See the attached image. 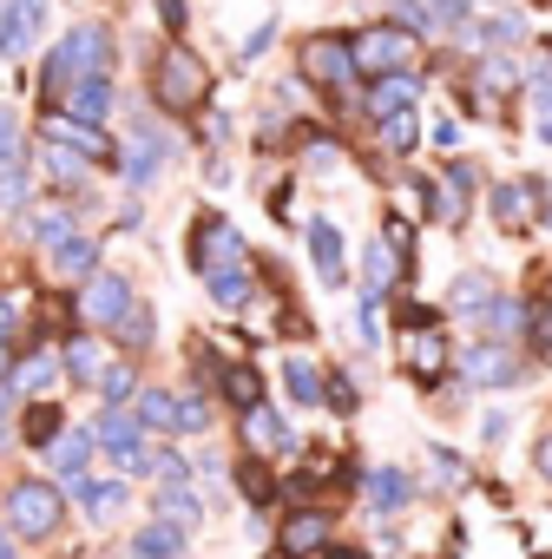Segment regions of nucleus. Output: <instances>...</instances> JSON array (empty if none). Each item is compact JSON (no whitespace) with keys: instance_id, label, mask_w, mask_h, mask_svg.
Masks as SVG:
<instances>
[{"instance_id":"1","label":"nucleus","mask_w":552,"mask_h":559,"mask_svg":"<svg viewBox=\"0 0 552 559\" xmlns=\"http://www.w3.org/2000/svg\"><path fill=\"white\" fill-rule=\"evenodd\" d=\"M112 73V27L106 21H80L40 67V93L47 99H67L80 80H106Z\"/></svg>"},{"instance_id":"2","label":"nucleus","mask_w":552,"mask_h":559,"mask_svg":"<svg viewBox=\"0 0 552 559\" xmlns=\"http://www.w3.org/2000/svg\"><path fill=\"white\" fill-rule=\"evenodd\" d=\"M0 526H8V539H53L67 526V493L47 474H21L0 500Z\"/></svg>"},{"instance_id":"3","label":"nucleus","mask_w":552,"mask_h":559,"mask_svg":"<svg viewBox=\"0 0 552 559\" xmlns=\"http://www.w3.org/2000/svg\"><path fill=\"white\" fill-rule=\"evenodd\" d=\"M152 99H158V112H197L204 99H211V67L191 53V47H158V60H152Z\"/></svg>"},{"instance_id":"4","label":"nucleus","mask_w":552,"mask_h":559,"mask_svg":"<svg viewBox=\"0 0 552 559\" xmlns=\"http://www.w3.org/2000/svg\"><path fill=\"white\" fill-rule=\"evenodd\" d=\"M415 53H421V40H415L408 27H395V21H375V27H362V34L349 40V60H356V73H369V80L408 73Z\"/></svg>"},{"instance_id":"5","label":"nucleus","mask_w":552,"mask_h":559,"mask_svg":"<svg viewBox=\"0 0 552 559\" xmlns=\"http://www.w3.org/2000/svg\"><path fill=\"white\" fill-rule=\"evenodd\" d=\"M191 257H197L204 276H217V270H250V250H243V237L230 230V217H197Z\"/></svg>"},{"instance_id":"6","label":"nucleus","mask_w":552,"mask_h":559,"mask_svg":"<svg viewBox=\"0 0 552 559\" xmlns=\"http://www.w3.org/2000/svg\"><path fill=\"white\" fill-rule=\"evenodd\" d=\"M329 507H290L284 513V526H276V552L284 559H310V552H323L329 546Z\"/></svg>"},{"instance_id":"7","label":"nucleus","mask_w":552,"mask_h":559,"mask_svg":"<svg viewBox=\"0 0 552 559\" xmlns=\"http://www.w3.org/2000/svg\"><path fill=\"white\" fill-rule=\"evenodd\" d=\"M139 297H132V284L119 270H106V276H86V290H80V317L93 323V330H112L125 310H132Z\"/></svg>"},{"instance_id":"8","label":"nucleus","mask_w":552,"mask_h":559,"mask_svg":"<svg viewBox=\"0 0 552 559\" xmlns=\"http://www.w3.org/2000/svg\"><path fill=\"white\" fill-rule=\"evenodd\" d=\"M460 376H467L473 389H513L526 369H519V356H513L506 343H473V349L460 356Z\"/></svg>"},{"instance_id":"9","label":"nucleus","mask_w":552,"mask_h":559,"mask_svg":"<svg viewBox=\"0 0 552 559\" xmlns=\"http://www.w3.org/2000/svg\"><path fill=\"white\" fill-rule=\"evenodd\" d=\"M40 454H47V480H53V487H73V480H86L93 435H86V428H60V435H53Z\"/></svg>"},{"instance_id":"10","label":"nucleus","mask_w":552,"mask_h":559,"mask_svg":"<svg viewBox=\"0 0 552 559\" xmlns=\"http://www.w3.org/2000/svg\"><path fill=\"white\" fill-rule=\"evenodd\" d=\"M303 73H310V80H323V86H349V80H356L349 40H336V34H316V40L303 47Z\"/></svg>"},{"instance_id":"11","label":"nucleus","mask_w":552,"mask_h":559,"mask_svg":"<svg viewBox=\"0 0 552 559\" xmlns=\"http://www.w3.org/2000/svg\"><path fill=\"white\" fill-rule=\"evenodd\" d=\"M60 106H67V119H73V126L99 132V126L112 119V106H119V93H112V73H106V80H80V86L60 99Z\"/></svg>"},{"instance_id":"12","label":"nucleus","mask_w":552,"mask_h":559,"mask_svg":"<svg viewBox=\"0 0 552 559\" xmlns=\"http://www.w3.org/2000/svg\"><path fill=\"white\" fill-rule=\"evenodd\" d=\"M539 204H545V185L532 178V185H493V217H500V230H526V224H539Z\"/></svg>"},{"instance_id":"13","label":"nucleus","mask_w":552,"mask_h":559,"mask_svg":"<svg viewBox=\"0 0 552 559\" xmlns=\"http://www.w3.org/2000/svg\"><path fill=\"white\" fill-rule=\"evenodd\" d=\"M73 493H80V507H86V520L93 526H112L119 513H125V500H132V487L119 480V474H86V480H73Z\"/></svg>"},{"instance_id":"14","label":"nucleus","mask_w":552,"mask_h":559,"mask_svg":"<svg viewBox=\"0 0 552 559\" xmlns=\"http://www.w3.org/2000/svg\"><path fill=\"white\" fill-rule=\"evenodd\" d=\"M243 441H250V461H263V454H284L297 435H290V421L276 415L269 402H256V408L243 415Z\"/></svg>"},{"instance_id":"15","label":"nucleus","mask_w":552,"mask_h":559,"mask_svg":"<svg viewBox=\"0 0 552 559\" xmlns=\"http://www.w3.org/2000/svg\"><path fill=\"white\" fill-rule=\"evenodd\" d=\"M152 520H158V526H171V533H184V539H191V533H197V526H204V500H197V493H191V487H158V493H152Z\"/></svg>"},{"instance_id":"16","label":"nucleus","mask_w":552,"mask_h":559,"mask_svg":"<svg viewBox=\"0 0 552 559\" xmlns=\"http://www.w3.org/2000/svg\"><path fill=\"white\" fill-rule=\"evenodd\" d=\"M447 362H454V349H447L441 330H408V376L415 382H441Z\"/></svg>"},{"instance_id":"17","label":"nucleus","mask_w":552,"mask_h":559,"mask_svg":"<svg viewBox=\"0 0 552 559\" xmlns=\"http://www.w3.org/2000/svg\"><path fill=\"white\" fill-rule=\"evenodd\" d=\"M421 106V80L415 73H388L369 86V119H395V112H415Z\"/></svg>"},{"instance_id":"18","label":"nucleus","mask_w":552,"mask_h":559,"mask_svg":"<svg viewBox=\"0 0 552 559\" xmlns=\"http://www.w3.org/2000/svg\"><path fill=\"white\" fill-rule=\"evenodd\" d=\"M362 487H369V507L375 513H401L415 500V474H401V467H369Z\"/></svg>"},{"instance_id":"19","label":"nucleus","mask_w":552,"mask_h":559,"mask_svg":"<svg viewBox=\"0 0 552 559\" xmlns=\"http://www.w3.org/2000/svg\"><path fill=\"white\" fill-rule=\"evenodd\" d=\"M217 395L250 415V408L263 402V369H250V362H217Z\"/></svg>"},{"instance_id":"20","label":"nucleus","mask_w":552,"mask_h":559,"mask_svg":"<svg viewBox=\"0 0 552 559\" xmlns=\"http://www.w3.org/2000/svg\"><path fill=\"white\" fill-rule=\"evenodd\" d=\"M86 435H93V448H106V454H125V448L145 441L139 421H132V408H99V421H93Z\"/></svg>"},{"instance_id":"21","label":"nucleus","mask_w":552,"mask_h":559,"mask_svg":"<svg viewBox=\"0 0 552 559\" xmlns=\"http://www.w3.org/2000/svg\"><path fill=\"white\" fill-rule=\"evenodd\" d=\"M310 257H316V276L323 284H343V237L329 217H310Z\"/></svg>"},{"instance_id":"22","label":"nucleus","mask_w":552,"mask_h":559,"mask_svg":"<svg viewBox=\"0 0 552 559\" xmlns=\"http://www.w3.org/2000/svg\"><path fill=\"white\" fill-rule=\"evenodd\" d=\"M60 362H67V376H73V382H86V389H93V382L106 376V349H99L93 336H67Z\"/></svg>"},{"instance_id":"23","label":"nucleus","mask_w":552,"mask_h":559,"mask_svg":"<svg viewBox=\"0 0 552 559\" xmlns=\"http://www.w3.org/2000/svg\"><path fill=\"white\" fill-rule=\"evenodd\" d=\"M284 389H290L297 408H323V369H316L310 356H290V362H284Z\"/></svg>"},{"instance_id":"24","label":"nucleus","mask_w":552,"mask_h":559,"mask_svg":"<svg viewBox=\"0 0 552 559\" xmlns=\"http://www.w3.org/2000/svg\"><path fill=\"white\" fill-rule=\"evenodd\" d=\"M487 304H493V276L460 270V276H454V290H447V310H454V317H473V310H487Z\"/></svg>"},{"instance_id":"25","label":"nucleus","mask_w":552,"mask_h":559,"mask_svg":"<svg viewBox=\"0 0 552 559\" xmlns=\"http://www.w3.org/2000/svg\"><path fill=\"white\" fill-rule=\"evenodd\" d=\"M60 428H67V408H60V402H34V408L21 415V428H14V435H21L27 448H47Z\"/></svg>"},{"instance_id":"26","label":"nucleus","mask_w":552,"mask_h":559,"mask_svg":"<svg viewBox=\"0 0 552 559\" xmlns=\"http://www.w3.org/2000/svg\"><path fill=\"white\" fill-rule=\"evenodd\" d=\"M184 552V533H171V526H139L132 533V546H125V559H178Z\"/></svg>"},{"instance_id":"27","label":"nucleus","mask_w":552,"mask_h":559,"mask_svg":"<svg viewBox=\"0 0 552 559\" xmlns=\"http://www.w3.org/2000/svg\"><path fill=\"white\" fill-rule=\"evenodd\" d=\"M53 369H60V356H53V349H27V356H21V369H14V382H8V389H14V395H40V389H47V382H53Z\"/></svg>"},{"instance_id":"28","label":"nucleus","mask_w":552,"mask_h":559,"mask_svg":"<svg viewBox=\"0 0 552 559\" xmlns=\"http://www.w3.org/2000/svg\"><path fill=\"white\" fill-rule=\"evenodd\" d=\"M171 389H139V408H132V421H139V435H171Z\"/></svg>"},{"instance_id":"29","label":"nucleus","mask_w":552,"mask_h":559,"mask_svg":"<svg viewBox=\"0 0 552 559\" xmlns=\"http://www.w3.org/2000/svg\"><path fill=\"white\" fill-rule=\"evenodd\" d=\"M237 487H243V500H250V507H269L276 493H284V480H276L263 461H237Z\"/></svg>"},{"instance_id":"30","label":"nucleus","mask_w":552,"mask_h":559,"mask_svg":"<svg viewBox=\"0 0 552 559\" xmlns=\"http://www.w3.org/2000/svg\"><path fill=\"white\" fill-rule=\"evenodd\" d=\"M93 263H99V243H93V237H67V243L53 250V270H60V276H80V284L93 276Z\"/></svg>"},{"instance_id":"31","label":"nucleus","mask_w":552,"mask_h":559,"mask_svg":"<svg viewBox=\"0 0 552 559\" xmlns=\"http://www.w3.org/2000/svg\"><path fill=\"white\" fill-rule=\"evenodd\" d=\"M27 191H34V178H27V152H21L0 165V211H27Z\"/></svg>"},{"instance_id":"32","label":"nucleus","mask_w":552,"mask_h":559,"mask_svg":"<svg viewBox=\"0 0 552 559\" xmlns=\"http://www.w3.org/2000/svg\"><path fill=\"white\" fill-rule=\"evenodd\" d=\"M93 389H99V408H125V395H139V376L125 362H106V376Z\"/></svg>"},{"instance_id":"33","label":"nucleus","mask_w":552,"mask_h":559,"mask_svg":"<svg viewBox=\"0 0 552 559\" xmlns=\"http://www.w3.org/2000/svg\"><path fill=\"white\" fill-rule=\"evenodd\" d=\"M204 284H211V304H224V310L250 304V270H217V276H204Z\"/></svg>"},{"instance_id":"34","label":"nucleus","mask_w":552,"mask_h":559,"mask_svg":"<svg viewBox=\"0 0 552 559\" xmlns=\"http://www.w3.org/2000/svg\"><path fill=\"white\" fill-rule=\"evenodd\" d=\"M67 237H73V211H60V204H47V211L34 217V243H40V250H60Z\"/></svg>"},{"instance_id":"35","label":"nucleus","mask_w":552,"mask_h":559,"mask_svg":"<svg viewBox=\"0 0 552 559\" xmlns=\"http://www.w3.org/2000/svg\"><path fill=\"white\" fill-rule=\"evenodd\" d=\"M211 428V402L204 395H178L171 402V435H204Z\"/></svg>"},{"instance_id":"36","label":"nucleus","mask_w":552,"mask_h":559,"mask_svg":"<svg viewBox=\"0 0 552 559\" xmlns=\"http://www.w3.org/2000/svg\"><path fill=\"white\" fill-rule=\"evenodd\" d=\"M152 480H158V487H191V461L158 441V448H152Z\"/></svg>"},{"instance_id":"37","label":"nucleus","mask_w":552,"mask_h":559,"mask_svg":"<svg viewBox=\"0 0 552 559\" xmlns=\"http://www.w3.org/2000/svg\"><path fill=\"white\" fill-rule=\"evenodd\" d=\"M40 171H47V185H60V191H80V185H86V165H80L73 152H47Z\"/></svg>"},{"instance_id":"38","label":"nucleus","mask_w":552,"mask_h":559,"mask_svg":"<svg viewBox=\"0 0 552 559\" xmlns=\"http://www.w3.org/2000/svg\"><path fill=\"white\" fill-rule=\"evenodd\" d=\"M415 191H421V204H428V217H434V224H454V217H460V204H454L434 178H421V171H415Z\"/></svg>"},{"instance_id":"39","label":"nucleus","mask_w":552,"mask_h":559,"mask_svg":"<svg viewBox=\"0 0 552 559\" xmlns=\"http://www.w3.org/2000/svg\"><path fill=\"white\" fill-rule=\"evenodd\" d=\"M112 330H119V343H132V349H145V343H152V310H145V304H132V310H125V317H119Z\"/></svg>"},{"instance_id":"40","label":"nucleus","mask_w":552,"mask_h":559,"mask_svg":"<svg viewBox=\"0 0 552 559\" xmlns=\"http://www.w3.org/2000/svg\"><path fill=\"white\" fill-rule=\"evenodd\" d=\"M382 139H388L395 152H408V145L421 139V112H395V119H382Z\"/></svg>"},{"instance_id":"41","label":"nucleus","mask_w":552,"mask_h":559,"mask_svg":"<svg viewBox=\"0 0 552 559\" xmlns=\"http://www.w3.org/2000/svg\"><path fill=\"white\" fill-rule=\"evenodd\" d=\"M480 317H487V330H500V336H513V330H519V323H526V310H519V304H513V297H493V304H487V310H480Z\"/></svg>"},{"instance_id":"42","label":"nucleus","mask_w":552,"mask_h":559,"mask_svg":"<svg viewBox=\"0 0 552 559\" xmlns=\"http://www.w3.org/2000/svg\"><path fill=\"white\" fill-rule=\"evenodd\" d=\"M506 86H513V60L480 53V93H506Z\"/></svg>"},{"instance_id":"43","label":"nucleus","mask_w":552,"mask_h":559,"mask_svg":"<svg viewBox=\"0 0 552 559\" xmlns=\"http://www.w3.org/2000/svg\"><path fill=\"white\" fill-rule=\"evenodd\" d=\"M473 191H480V171H473L467 158H447V198L460 204V198H473Z\"/></svg>"},{"instance_id":"44","label":"nucleus","mask_w":552,"mask_h":559,"mask_svg":"<svg viewBox=\"0 0 552 559\" xmlns=\"http://www.w3.org/2000/svg\"><path fill=\"white\" fill-rule=\"evenodd\" d=\"M8 158H21V119H14V106H0V165Z\"/></svg>"},{"instance_id":"45","label":"nucleus","mask_w":552,"mask_h":559,"mask_svg":"<svg viewBox=\"0 0 552 559\" xmlns=\"http://www.w3.org/2000/svg\"><path fill=\"white\" fill-rule=\"evenodd\" d=\"M428 461L441 467V480H447V487H460V480H467V461H460L454 448H428Z\"/></svg>"},{"instance_id":"46","label":"nucleus","mask_w":552,"mask_h":559,"mask_svg":"<svg viewBox=\"0 0 552 559\" xmlns=\"http://www.w3.org/2000/svg\"><path fill=\"white\" fill-rule=\"evenodd\" d=\"M8 448H14V389L0 382V454H8Z\"/></svg>"},{"instance_id":"47","label":"nucleus","mask_w":552,"mask_h":559,"mask_svg":"<svg viewBox=\"0 0 552 559\" xmlns=\"http://www.w3.org/2000/svg\"><path fill=\"white\" fill-rule=\"evenodd\" d=\"M269 40H276V14H269V21H263L250 40H243V60H263V53H269Z\"/></svg>"},{"instance_id":"48","label":"nucleus","mask_w":552,"mask_h":559,"mask_svg":"<svg viewBox=\"0 0 552 559\" xmlns=\"http://www.w3.org/2000/svg\"><path fill=\"white\" fill-rule=\"evenodd\" d=\"M152 14H158L171 34H184V0H152Z\"/></svg>"},{"instance_id":"49","label":"nucleus","mask_w":552,"mask_h":559,"mask_svg":"<svg viewBox=\"0 0 552 559\" xmlns=\"http://www.w3.org/2000/svg\"><path fill=\"white\" fill-rule=\"evenodd\" d=\"M14 330H21V310H14V297H0V343H14Z\"/></svg>"},{"instance_id":"50","label":"nucleus","mask_w":552,"mask_h":559,"mask_svg":"<svg viewBox=\"0 0 552 559\" xmlns=\"http://www.w3.org/2000/svg\"><path fill=\"white\" fill-rule=\"evenodd\" d=\"M323 559H375V552H369V546H336V539H329Z\"/></svg>"},{"instance_id":"51","label":"nucleus","mask_w":552,"mask_h":559,"mask_svg":"<svg viewBox=\"0 0 552 559\" xmlns=\"http://www.w3.org/2000/svg\"><path fill=\"white\" fill-rule=\"evenodd\" d=\"M0 21H8V0H0Z\"/></svg>"},{"instance_id":"52","label":"nucleus","mask_w":552,"mask_h":559,"mask_svg":"<svg viewBox=\"0 0 552 559\" xmlns=\"http://www.w3.org/2000/svg\"><path fill=\"white\" fill-rule=\"evenodd\" d=\"M269 559H284V552H269Z\"/></svg>"},{"instance_id":"53","label":"nucleus","mask_w":552,"mask_h":559,"mask_svg":"<svg viewBox=\"0 0 552 559\" xmlns=\"http://www.w3.org/2000/svg\"><path fill=\"white\" fill-rule=\"evenodd\" d=\"M0 369H8V362H0Z\"/></svg>"}]
</instances>
